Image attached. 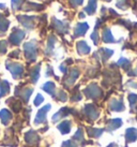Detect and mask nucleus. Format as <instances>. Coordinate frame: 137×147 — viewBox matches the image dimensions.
<instances>
[{"label":"nucleus","mask_w":137,"mask_h":147,"mask_svg":"<svg viewBox=\"0 0 137 147\" xmlns=\"http://www.w3.org/2000/svg\"><path fill=\"white\" fill-rule=\"evenodd\" d=\"M24 51L26 58L30 61H34L36 58V53H38V46H36V41H30L24 44Z\"/></svg>","instance_id":"1"},{"label":"nucleus","mask_w":137,"mask_h":147,"mask_svg":"<svg viewBox=\"0 0 137 147\" xmlns=\"http://www.w3.org/2000/svg\"><path fill=\"white\" fill-rule=\"evenodd\" d=\"M84 94H86L87 98H91V99H97L102 96V90L101 88L97 85V84H90V85L84 90Z\"/></svg>","instance_id":"2"},{"label":"nucleus","mask_w":137,"mask_h":147,"mask_svg":"<svg viewBox=\"0 0 137 147\" xmlns=\"http://www.w3.org/2000/svg\"><path fill=\"white\" fill-rule=\"evenodd\" d=\"M7 68L10 70V72L12 73V76L14 78H19L23 75L24 68L19 63H7Z\"/></svg>","instance_id":"3"},{"label":"nucleus","mask_w":137,"mask_h":147,"mask_svg":"<svg viewBox=\"0 0 137 147\" xmlns=\"http://www.w3.org/2000/svg\"><path fill=\"white\" fill-rule=\"evenodd\" d=\"M24 37H25V31L15 28L13 30V32L11 33V36H10V42L13 45H18L21 42V40L24 39Z\"/></svg>","instance_id":"4"},{"label":"nucleus","mask_w":137,"mask_h":147,"mask_svg":"<svg viewBox=\"0 0 137 147\" xmlns=\"http://www.w3.org/2000/svg\"><path fill=\"white\" fill-rule=\"evenodd\" d=\"M50 110V104H46L44 107H42L38 114L36 116V119H34V123L36 125H39V123H45L46 121V113Z\"/></svg>","instance_id":"5"},{"label":"nucleus","mask_w":137,"mask_h":147,"mask_svg":"<svg viewBox=\"0 0 137 147\" xmlns=\"http://www.w3.org/2000/svg\"><path fill=\"white\" fill-rule=\"evenodd\" d=\"M17 20L21 23L23 26H25L27 29H32L34 27V16H28V15H18Z\"/></svg>","instance_id":"6"},{"label":"nucleus","mask_w":137,"mask_h":147,"mask_svg":"<svg viewBox=\"0 0 137 147\" xmlns=\"http://www.w3.org/2000/svg\"><path fill=\"white\" fill-rule=\"evenodd\" d=\"M84 111H85V114L87 115L90 119H92V120L97 119V117H99V114H100L99 110H97L94 105H92V104H87V105L85 106Z\"/></svg>","instance_id":"7"},{"label":"nucleus","mask_w":137,"mask_h":147,"mask_svg":"<svg viewBox=\"0 0 137 147\" xmlns=\"http://www.w3.org/2000/svg\"><path fill=\"white\" fill-rule=\"evenodd\" d=\"M52 25H54V27L56 29L58 32L60 33H65L68 32V23H63V22H60L58 21L57 18H52Z\"/></svg>","instance_id":"8"},{"label":"nucleus","mask_w":137,"mask_h":147,"mask_svg":"<svg viewBox=\"0 0 137 147\" xmlns=\"http://www.w3.org/2000/svg\"><path fill=\"white\" fill-rule=\"evenodd\" d=\"M89 29V25L87 23H78L74 30V37H83L85 36L87 30Z\"/></svg>","instance_id":"9"},{"label":"nucleus","mask_w":137,"mask_h":147,"mask_svg":"<svg viewBox=\"0 0 137 147\" xmlns=\"http://www.w3.org/2000/svg\"><path fill=\"white\" fill-rule=\"evenodd\" d=\"M109 109L111 111H115V112H120V111L124 110V105H123V102H122V99H120V100L113 99L110 101V103H109Z\"/></svg>","instance_id":"10"},{"label":"nucleus","mask_w":137,"mask_h":147,"mask_svg":"<svg viewBox=\"0 0 137 147\" xmlns=\"http://www.w3.org/2000/svg\"><path fill=\"white\" fill-rule=\"evenodd\" d=\"M76 49H77V52H78L79 55H86V54L90 53V47H89V45L87 44L85 41L77 42Z\"/></svg>","instance_id":"11"},{"label":"nucleus","mask_w":137,"mask_h":147,"mask_svg":"<svg viewBox=\"0 0 137 147\" xmlns=\"http://www.w3.org/2000/svg\"><path fill=\"white\" fill-rule=\"evenodd\" d=\"M25 140H26L27 143L34 144V143H38V142L40 141V138H39V135L36 134L34 131L31 130L25 134Z\"/></svg>","instance_id":"12"},{"label":"nucleus","mask_w":137,"mask_h":147,"mask_svg":"<svg viewBox=\"0 0 137 147\" xmlns=\"http://www.w3.org/2000/svg\"><path fill=\"white\" fill-rule=\"evenodd\" d=\"M72 112L71 109H68V107H62L60 111H58L56 114L52 116V121H57V120H59L60 118L62 117H65V116H68L70 113Z\"/></svg>","instance_id":"13"},{"label":"nucleus","mask_w":137,"mask_h":147,"mask_svg":"<svg viewBox=\"0 0 137 147\" xmlns=\"http://www.w3.org/2000/svg\"><path fill=\"white\" fill-rule=\"evenodd\" d=\"M125 139L126 142H134L137 140V129L135 128H130L125 131Z\"/></svg>","instance_id":"14"},{"label":"nucleus","mask_w":137,"mask_h":147,"mask_svg":"<svg viewBox=\"0 0 137 147\" xmlns=\"http://www.w3.org/2000/svg\"><path fill=\"white\" fill-rule=\"evenodd\" d=\"M102 39H103V41H104L105 43H116V42H118L113 39V34H111V31H110L109 28H105L104 30H103V37H102Z\"/></svg>","instance_id":"15"},{"label":"nucleus","mask_w":137,"mask_h":147,"mask_svg":"<svg viewBox=\"0 0 137 147\" xmlns=\"http://www.w3.org/2000/svg\"><path fill=\"white\" fill-rule=\"evenodd\" d=\"M122 126V120L119 118H116V119H113V120H110L108 123H107V128H106V130L107 131H113L118 129L119 127Z\"/></svg>","instance_id":"16"},{"label":"nucleus","mask_w":137,"mask_h":147,"mask_svg":"<svg viewBox=\"0 0 137 147\" xmlns=\"http://www.w3.org/2000/svg\"><path fill=\"white\" fill-rule=\"evenodd\" d=\"M78 74H79V72H78V70L77 69L71 70V71H70V73H68V76L66 78V80H65L66 85H72L73 83L75 82V80L78 78Z\"/></svg>","instance_id":"17"},{"label":"nucleus","mask_w":137,"mask_h":147,"mask_svg":"<svg viewBox=\"0 0 137 147\" xmlns=\"http://www.w3.org/2000/svg\"><path fill=\"white\" fill-rule=\"evenodd\" d=\"M42 89L45 90L47 94H49L52 97H55V90H56V86L52 82H47L45 83L44 85L42 86Z\"/></svg>","instance_id":"18"},{"label":"nucleus","mask_w":137,"mask_h":147,"mask_svg":"<svg viewBox=\"0 0 137 147\" xmlns=\"http://www.w3.org/2000/svg\"><path fill=\"white\" fill-rule=\"evenodd\" d=\"M0 118H1V121H2L3 125H8L9 121L12 118V114L8 110L4 109V110L0 111Z\"/></svg>","instance_id":"19"},{"label":"nucleus","mask_w":137,"mask_h":147,"mask_svg":"<svg viewBox=\"0 0 137 147\" xmlns=\"http://www.w3.org/2000/svg\"><path fill=\"white\" fill-rule=\"evenodd\" d=\"M58 130H60L62 134H68L70 130H71V123L68 120H64L60 123V125H58Z\"/></svg>","instance_id":"20"},{"label":"nucleus","mask_w":137,"mask_h":147,"mask_svg":"<svg viewBox=\"0 0 137 147\" xmlns=\"http://www.w3.org/2000/svg\"><path fill=\"white\" fill-rule=\"evenodd\" d=\"M97 10V0H89L88 5L85 8V12L88 13L89 15H92Z\"/></svg>","instance_id":"21"},{"label":"nucleus","mask_w":137,"mask_h":147,"mask_svg":"<svg viewBox=\"0 0 137 147\" xmlns=\"http://www.w3.org/2000/svg\"><path fill=\"white\" fill-rule=\"evenodd\" d=\"M40 65H36L30 72V76H31V82L36 83V81L39 80V76H40Z\"/></svg>","instance_id":"22"},{"label":"nucleus","mask_w":137,"mask_h":147,"mask_svg":"<svg viewBox=\"0 0 137 147\" xmlns=\"http://www.w3.org/2000/svg\"><path fill=\"white\" fill-rule=\"evenodd\" d=\"M103 131H104L103 129H95V128H90V127L87 128V133L91 138H99L103 133Z\"/></svg>","instance_id":"23"},{"label":"nucleus","mask_w":137,"mask_h":147,"mask_svg":"<svg viewBox=\"0 0 137 147\" xmlns=\"http://www.w3.org/2000/svg\"><path fill=\"white\" fill-rule=\"evenodd\" d=\"M100 53H101V57L103 62H105L106 60H108V58L113 54V51L108 49H100Z\"/></svg>","instance_id":"24"},{"label":"nucleus","mask_w":137,"mask_h":147,"mask_svg":"<svg viewBox=\"0 0 137 147\" xmlns=\"http://www.w3.org/2000/svg\"><path fill=\"white\" fill-rule=\"evenodd\" d=\"M9 25H10V22L4 18L3 15L0 14V32H5V30L8 29Z\"/></svg>","instance_id":"25"},{"label":"nucleus","mask_w":137,"mask_h":147,"mask_svg":"<svg viewBox=\"0 0 137 147\" xmlns=\"http://www.w3.org/2000/svg\"><path fill=\"white\" fill-rule=\"evenodd\" d=\"M10 90V85L7 81H2L0 82V96H4L7 94Z\"/></svg>","instance_id":"26"},{"label":"nucleus","mask_w":137,"mask_h":147,"mask_svg":"<svg viewBox=\"0 0 137 147\" xmlns=\"http://www.w3.org/2000/svg\"><path fill=\"white\" fill-rule=\"evenodd\" d=\"M99 26H100V20H97V26H95V28H94V31H93V33L91 34V39H92L93 43L95 45H97V43H99V34H97V28H99Z\"/></svg>","instance_id":"27"},{"label":"nucleus","mask_w":137,"mask_h":147,"mask_svg":"<svg viewBox=\"0 0 137 147\" xmlns=\"http://www.w3.org/2000/svg\"><path fill=\"white\" fill-rule=\"evenodd\" d=\"M55 42H56V38H55V36H50V37L48 38L47 49H46V53H47V54L52 53V51L54 49V45H55Z\"/></svg>","instance_id":"28"},{"label":"nucleus","mask_w":137,"mask_h":147,"mask_svg":"<svg viewBox=\"0 0 137 147\" xmlns=\"http://www.w3.org/2000/svg\"><path fill=\"white\" fill-rule=\"evenodd\" d=\"M32 91H33L32 88H26V89H24L23 91H21V97H23V99H24L25 102H28L29 97L31 96Z\"/></svg>","instance_id":"29"},{"label":"nucleus","mask_w":137,"mask_h":147,"mask_svg":"<svg viewBox=\"0 0 137 147\" xmlns=\"http://www.w3.org/2000/svg\"><path fill=\"white\" fill-rule=\"evenodd\" d=\"M73 140H75L76 142H83L84 141V132L81 130V128L76 131V133L73 136Z\"/></svg>","instance_id":"30"},{"label":"nucleus","mask_w":137,"mask_h":147,"mask_svg":"<svg viewBox=\"0 0 137 147\" xmlns=\"http://www.w3.org/2000/svg\"><path fill=\"white\" fill-rule=\"evenodd\" d=\"M118 65H120L121 68L128 70V67H130V61L124 57H121L119 60H118Z\"/></svg>","instance_id":"31"},{"label":"nucleus","mask_w":137,"mask_h":147,"mask_svg":"<svg viewBox=\"0 0 137 147\" xmlns=\"http://www.w3.org/2000/svg\"><path fill=\"white\" fill-rule=\"evenodd\" d=\"M117 7L120 8L121 10H126L129 8V1L128 0H118Z\"/></svg>","instance_id":"32"},{"label":"nucleus","mask_w":137,"mask_h":147,"mask_svg":"<svg viewBox=\"0 0 137 147\" xmlns=\"http://www.w3.org/2000/svg\"><path fill=\"white\" fill-rule=\"evenodd\" d=\"M128 98H129V102H130V104H131V107H132V110H133L134 105H135V102H137V94H130Z\"/></svg>","instance_id":"33"},{"label":"nucleus","mask_w":137,"mask_h":147,"mask_svg":"<svg viewBox=\"0 0 137 147\" xmlns=\"http://www.w3.org/2000/svg\"><path fill=\"white\" fill-rule=\"evenodd\" d=\"M44 101V98H43V96L42 94H36V99H34V105L36 106H39L41 104V103Z\"/></svg>","instance_id":"34"},{"label":"nucleus","mask_w":137,"mask_h":147,"mask_svg":"<svg viewBox=\"0 0 137 147\" xmlns=\"http://www.w3.org/2000/svg\"><path fill=\"white\" fill-rule=\"evenodd\" d=\"M68 1H70L71 5L75 8V7H78V5L83 4V1H84V0H68Z\"/></svg>","instance_id":"35"},{"label":"nucleus","mask_w":137,"mask_h":147,"mask_svg":"<svg viewBox=\"0 0 137 147\" xmlns=\"http://www.w3.org/2000/svg\"><path fill=\"white\" fill-rule=\"evenodd\" d=\"M7 51V42L5 41H0V53L3 54Z\"/></svg>","instance_id":"36"},{"label":"nucleus","mask_w":137,"mask_h":147,"mask_svg":"<svg viewBox=\"0 0 137 147\" xmlns=\"http://www.w3.org/2000/svg\"><path fill=\"white\" fill-rule=\"evenodd\" d=\"M11 1H12V9L13 10L18 9V7H19L20 3H21V0H11Z\"/></svg>","instance_id":"37"},{"label":"nucleus","mask_w":137,"mask_h":147,"mask_svg":"<svg viewBox=\"0 0 137 147\" xmlns=\"http://www.w3.org/2000/svg\"><path fill=\"white\" fill-rule=\"evenodd\" d=\"M66 99H68L66 94H65L63 90H60L59 91V100H61V101H66Z\"/></svg>","instance_id":"38"},{"label":"nucleus","mask_w":137,"mask_h":147,"mask_svg":"<svg viewBox=\"0 0 137 147\" xmlns=\"http://www.w3.org/2000/svg\"><path fill=\"white\" fill-rule=\"evenodd\" d=\"M62 147H76V146L74 145V143H73L72 141H65L62 144Z\"/></svg>","instance_id":"39"},{"label":"nucleus","mask_w":137,"mask_h":147,"mask_svg":"<svg viewBox=\"0 0 137 147\" xmlns=\"http://www.w3.org/2000/svg\"><path fill=\"white\" fill-rule=\"evenodd\" d=\"M128 86H131L133 88H137V84H135L134 82H128Z\"/></svg>","instance_id":"40"},{"label":"nucleus","mask_w":137,"mask_h":147,"mask_svg":"<svg viewBox=\"0 0 137 147\" xmlns=\"http://www.w3.org/2000/svg\"><path fill=\"white\" fill-rule=\"evenodd\" d=\"M47 68H48V72H46V76H49V75H52V69H50V67H47Z\"/></svg>","instance_id":"41"},{"label":"nucleus","mask_w":137,"mask_h":147,"mask_svg":"<svg viewBox=\"0 0 137 147\" xmlns=\"http://www.w3.org/2000/svg\"><path fill=\"white\" fill-rule=\"evenodd\" d=\"M0 9H5V4L0 3Z\"/></svg>","instance_id":"42"},{"label":"nucleus","mask_w":137,"mask_h":147,"mask_svg":"<svg viewBox=\"0 0 137 147\" xmlns=\"http://www.w3.org/2000/svg\"><path fill=\"white\" fill-rule=\"evenodd\" d=\"M79 14H81V15H79V17H81V18H83V17H85V14H84L83 12L79 13Z\"/></svg>","instance_id":"43"},{"label":"nucleus","mask_w":137,"mask_h":147,"mask_svg":"<svg viewBox=\"0 0 137 147\" xmlns=\"http://www.w3.org/2000/svg\"><path fill=\"white\" fill-rule=\"evenodd\" d=\"M135 75H137V67H136V70H135Z\"/></svg>","instance_id":"44"},{"label":"nucleus","mask_w":137,"mask_h":147,"mask_svg":"<svg viewBox=\"0 0 137 147\" xmlns=\"http://www.w3.org/2000/svg\"><path fill=\"white\" fill-rule=\"evenodd\" d=\"M104 1H106V2H109V1H111V0H104Z\"/></svg>","instance_id":"45"}]
</instances>
